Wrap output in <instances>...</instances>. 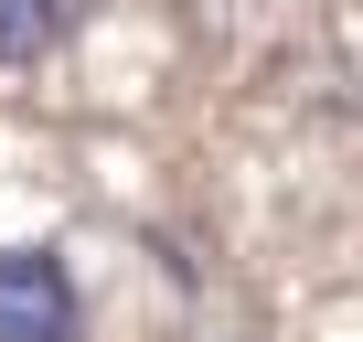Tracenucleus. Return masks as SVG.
I'll return each instance as SVG.
<instances>
[{
    "mask_svg": "<svg viewBox=\"0 0 363 342\" xmlns=\"http://www.w3.org/2000/svg\"><path fill=\"white\" fill-rule=\"evenodd\" d=\"M86 278L65 246L43 236H11L0 246V342H86Z\"/></svg>",
    "mask_w": 363,
    "mask_h": 342,
    "instance_id": "nucleus-1",
    "label": "nucleus"
},
{
    "mask_svg": "<svg viewBox=\"0 0 363 342\" xmlns=\"http://www.w3.org/2000/svg\"><path fill=\"white\" fill-rule=\"evenodd\" d=\"M86 22V0H0V75H33L43 54H65Z\"/></svg>",
    "mask_w": 363,
    "mask_h": 342,
    "instance_id": "nucleus-2",
    "label": "nucleus"
}]
</instances>
